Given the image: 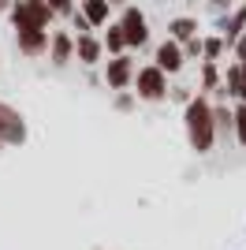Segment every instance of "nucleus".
Segmentation results:
<instances>
[{
    "label": "nucleus",
    "instance_id": "13",
    "mask_svg": "<svg viewBox=\"0 0 246 250\" xmlns=\"http://www.w3.org/2000/svg\"><path fill=\"white\" fill-rule=\"evenodd\" d=\"M213 120H216V138H231L235 142V104L213 101Z\"/></svg>",
    "mask_w": 246,
    "mask_h": 250
},
{
    "label": "nucleus",
    "instance_id": "2",
    "mask_svg": "<svg viewBox=\"0 0 246 250\" xmlns=\"http://www.w3.org/2000/svg\"><path fill=\"white\" fill-rule=\"evenodd\" d=\"M8 15L15 30H49L56 22V15H52V8L45 0H15Z\"/></svg>",
    "mask_w": 246,
    "mask_h": 250
},
{
    "label": "nucleus",
    "instance_id": "5",
    "mask_svg": "<svg viewBox=\"0 0 246 250\" xmlns=\"http://www.w3.org/2000/svg\"><path fill=\"white\" fill-rule=\"evenodd\" d=\"M134 75H138V63H134L131 52H123V56H108V60H104V86L116 90V94L131 90Z\"/></svg>",
    "mask_w": 246,
    "mask_h": 250
},
{
    "label": "nucleus",
    "instance_id": "11",
    "mask_svg": "<svg viewBox=\"0 0 246 250\" xmlns=\"http://www.w3.org/2000/svg\"><path fill=\"white\" fill-rule=\"evenodd\" d=\"M246 34V4H235V11L220 15V38L227 42V49Z\"/></svg>",
    "mask_w": 246,
    "mask_h": 250
},
{
    "label": "nucleus",
    "instance_id": "29",
    "mask_svg": "<svg viewBox=\"0 0 246 250\" xmlns=\"http://www.w3.org/2000/svg\"><path fill=\"white\" fill-rule=\"evenodd\" d=\"M0 149H4V142H0Z\"/></svg>",
    "mask_w": 246,
    "mask_h": 250
},
{
    "label": "nucleus",
    "instance_id": "30",
    "mask_svg": "<svg viewBox=\"0 0 246 250\" xmlns=\"http://www.w3.org/2000/svg\"><path fill=\"white\" fill-rule=\"evenodd\" d=\"M239 4H246V0H239Z\"/></svg>",
    "mask_w": 246,
    "mask_h": 250
},
{
    "label": "nucleus",
    "instance_id": "22",
    "mask_svg": "<svg viewBox=\"0 0 246 250\" xmlns=\"http://www.w3.org/2000/svg\"><path fill=\"white\" fill-rule=\"evenodd\" d=\"M71 34H93L90 19H86V15H82V11H75V15H71Z\"/></svg>",
    "mask_w": 246,
    "mask_h": 250
},
{
    "label": "nucleus",
    "instance_id": "15",
    "mask_svg": "<svg viewBox=\"0 0 246 250\" xmlns=\"http://www.w3.org/2000/svg\"><path fill=\"white\" fill-rule=\"evenodd\" d=\"M198 86H202L205 97H213L220 86H224V71H220V63L213 60H202V71H198Z\"/></svg>",
    "mask_w": 246,
    "mask_h": 250
},
{
    "label": "nucleus",
    "instance_id": "10",
    "mask_svg": "<svg viewBox=\"0 0 246 250\" xmlns=\"http://www.w3.org/2000/svg\"><path fill=\"white\" fill-rule=\"evenodd\" d=\"M49 60H52V67H67V63L75 60V34L71 30H56V34H52Z\"/></svg>",
    "mask_w": 246,
    "mask_h": 250
},
{
    "label": "nucleus",
    "instance_id": "21",
    "mask_svg": "<svg viewBox=\"0 0 246 250\" xmlns=\"http://www.w3.org/2000/svg\"><path fill=\"white\" fill-rule=\"evenodd\" d=\"M134 104H138L134 90H123V94H116V108H120V112H134Z\"/></svg>",
    "mask_w": 246,
    "mask_h": 250
},
{
    "label": "nucleus",
    "instance_id": "20",
    "mask_svg": "<svg viewBox=\"0 0 246 250\" xmlns=\"http://www.w3.org/2000/svg\"><path fill=\"white\" fill-rule=\"evenodd\" d=\"M183 56H186V60H202V56H205V38H202V34L183 45Z\"/></svg>",
    "mask_w": 246,
    "mask_h": 250
},
{
    "label": "nucleus",
    "instance_id": "1",
    "mask_svg": "<svg viewBox=\"0 0 246 250\" xmlns=\"http://www.w3.org/2000/svg\"><path fill=\"white\" fill-rule=\"evenodd\" d=\"M183 124H186V142H190V149H194L198 157L213 153V146L220 142V138H216L213 101H209L205 94H194V101L186 104V112H183Z\"/></svg>",
    "mask_w": 246,
    "mask_h": 250
},
{
    "label": "nucleus",
    "instance_id": "17",
    "mask_svg": "<svg viewBox=\"0 0 246 250\" xmlns=\"http://www.w3.org/2000/svg\"><path fill=\"white\" fill-rule=\"evenodd\" d=\"M224 52H227V42H224V38H220V34H213V38H205V56H202V60H220V56H224Z\"/></svg>",
    "mask_w": 246,
    "mask_h": 250
},
{
    "label": "nucleus",
    "instance_id": "26",
    "mask_svg": "<svg viewBox=\"0 0 246 250\" xmlns=\"http://www.w3.org/2000/svg\"><path fill=\"white\" fill-rule=\"evenodd\" d=\"M231 49H235V63H246V34L239 38L235 45H231Z\"/></svg>",
    "mask_w": 246,
    "mask_h": 250
},
{
    "label": "nucleus",
    "instance_id": "16",
    "mask_svg": "<svg viewBox=\"0 0 246 250\" xmlns=\"http://www.w3.org/2000/svg\"><path fill=\"white\" fill-rule=\"evenodd\" d=\"M101 45H104V56H123V52H127V38H123L120 22H108V26H104Z\"/></svg>",
    "mask_w": 246,
    "mask_h": 250
},
{
    "label": "nucleus",
    "instance_id": "4",
    "mask_svg": "<svg viewBox=\"0 0 246 250\" xmlns=\"http://www.w3.org/2000/svg\"><path fill=\"white\" fill-rule=\"evenodd\" d=\"M123 26V38H127V52L134 49H145L149 45V22H145V11L134 8V4H127V8L120 11V19H116Z\"/></svg>",
    "mask_w": 246,
    "mask_h": 250
},
{
    "label": "nucleus",
    "instance_id": "12",
    "mask_svg": "<svg viewBox=\"0 0 246 250\" xmlns=\"http://www.w3.org/2000/svg\"><path fill=\"white\" fill-rule=\"evenodd\" d=\"M79 11L90 19L93 30H104V26L112 22V4H108V0H79Z\"/></svg>",
    "mask_w": 246,
    "mask_h": 250
},
{
    "label": "nucleus",
    "instance_id": "19",
    "mask_svg": "<svg viewBox=\"0 0 246 250\" xmlns=\"http://www.w3.org/2000/svg\"><path fill=\"white\" fill-rule=\"evenodd\" d=\"M235 142L246 149V104H235Z\"/></svg>",
    "mask_w": 246,
    "mask_h": 250
},
{
    "label": "nucleus",
    "instance_id": "14",
    "mask_svg": "<svg viewBox=\"0 0 246 250\" xmlns=\"http://www.w3.org/2000/svg\"><path fill=\"white\" fill-rule=\"evenodd\" d=\"M198 26H202V22H198L194 15H175V19L168 22V38L179 42V45H186L190 38H198Z\"/></svg>",
    "mask_w": 246,
    "mask_h": 250
},
{
    "label": "nucleus",
    "instance_id": "6",
    "mask_svg": "<svg viewBox=\"0 0 246 250\" xmlns=\"http://www.w3.org/2000/svg\"><path fill=\"white\" fill-rule=\"evenodd\" d=\"M26 120H22L19 108H11L8 101H0V142L4 146H22L26 142Z\"/></svg>",
    "mask_w": 246,
    "mask_h": 250
},
{
    "label": "nucleus",
    "instance_id": "9",
    "mask_svg": "<svg viewBox=\"0 0 246 250\" xmlns=\"http://www.w3.org/2000/svg\"><path fill=\"white\" fill-rule=\"evenodd\" d=\"M75 60L86 63V67H93V63L104 60V45L97 34H75Z\"/></svg>",
    "mask_w": 246,
    "mask_h": 250
},
{
    "label": "nucleus",
    "instance_id": "7",
    "mask_svg": "<svg viewBox=\"0 0 246 250\" xmlns=\"http://www.w3.org/2000/svg\"><path fill=\"white\" fill-rule=\"evenodd\" d=\"M49 42H52V30H15V49H19L26 60L49 56Z\"/></svg>",
    "mask_w": 246,
    "mask_h": 250
},
{
    "label": "nucleus",
    "instance_id": "23",
    "mask_svg": "<svg viewBox=\"0 0 246 250\" xmlns=\"http://www.w3.org/2000/svg\"><path fill=\"white\" fill-rule=\"evenodd\" d=\"M235 104H246V63H239V94H235Z\"/></svg>",
    "mask_w": 246,
    "mask_h": 250
},
{
    "label": "nucleus",
    "instance_id": "27",
    "mask_svg": "<svg viewBox=\"0 0 246 250\" xmlns=\"http://www.w3.org/2000/svg\"><path fill=\"white\" fill-rule=\"evenodd\" d=\"M11 4H15V0H0V11H11Z\"/></svg>",
    "mask_w": 246,
    "mask_h": 250
},
{
    "label": "nucleus",
    "instance_id": "25",
    "mask_svg": "<svg viewBox=\"0 0 246 250\" xmlns=\"http://www.w3.org/2000/svg\"><path fill=\"white\" fill-rule=\"evenodd\" d=\"M235 4H239V0H209V8H213L216 15H227V11L235 8Z\"/></svg>",
    "mask_w": 246,
    "mask_h": 250
},
{
    "label": "nucleus",
    "instance_id": "24",
    "mask_svg": "<svg viewBox=\"0 0 246 250\" xmlns=\"http://www.w3.org/2000/svg\"><path fill=\"white\" fill-rule=\"evenodd\" d=\"M168 97H172V101H179V104H190V101H194V94H190L186 86H175V90H172Z\"/></svg>",
    "mask_w": 246,
    "mask_h": 250
},
{
    "label": "nucleus",
    "instance_id": "3",
    "mask_svg": "<svg viewBox=\"0 0 246 250\" xmlns=\"http://www.w3.org/2000/svg\"><path fill=\"white\" fill-rule=\"evenodd\" d=\"M134 97L145 104H157L164 101V97L172 94V86H168V75L157 67V63H145V67H138V75H134Z\"/></svg>",
    "mask_w": 246,
    "mask_h": 250
},
{
    "label": "nucleus",
    "instance_id": "28",
    "mask_svg": "<svg viewBox=\"0 0 246 250\" xmlns=\"http://www.w3.org/2000/svg\"><path fill=\"white\" fill-rule=\"evenodd\" d=\"M108 4H112V8H127V0H108Z\"/></svg>",
    "mask_w": 246,
    "mask_h": 250
},
{
    "label": "nucleus",
    "instance_id": "18",
    "mask_svg": "<svg viewBox=\"0 0 246 250\" xmlns=\"http://www.w3.org/2000/svg\"><path fill=\"white\" fill-rule=\"evenodd\" d=\"M45 4L52 8V15H56V19H71L75 11H79V0H45Z\"/></svg>",
    "mask_w": 246,
    "mask_h": 250
},
{
    "label": "nucleus",
    "instance_id": "8",
    "mask_svg": "<svg viewBox=\"0 0 246 250\" xmlns=\"http://www.w3.org/2000/svg\"><path fill=\"white\" fill-rule=\"evenodd\" d=\"M153 63L161 67L164 75H168V79H172V75H179V71L186 67L183 45H179V42H172V38H168V42H161V45H157V52H153Z\"/></svg>",
    "mask_w": 246,
    "mask_h": 250
}]
</instances>
